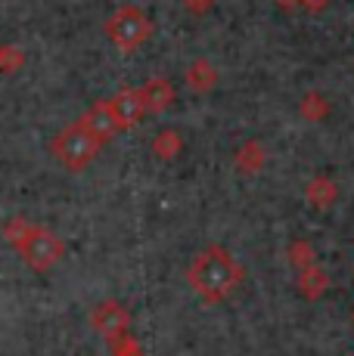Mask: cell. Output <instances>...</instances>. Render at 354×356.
Instances as JSON below:
<instances>
[{"mask_svg": "<svg viewBox=\"0 0 354 356\" xmlns=\"http://www.w3.org/2000/svg\"><path fill=\"white\" fill-rule=\"evenodd\" d=\"M190 289L199 294L206 304H221L224 298L236 291V285L243 282V266L236 264V257L221 245H208L206 251H199L196 260L187 270Z\"/></svg>", "mask_w": 354, "mask_h": 356, "instance_id": "6da1fadb", "label": "cell"}, {"mask_svg": "<svg viewBox=\"0 0 354 356\" xmlns=\"http://www.w3.org/2000/svg\"><path fill=\"white\" fill-rule=\"evenodd\" d=\"M100 149H103V143H100L97 136L91 134V130L81 124V121H75V124L63 127L56 136H53V143H50L53 159L63 164L66 170H72V174L91 168L93 159L100 155Z\"/></svg>", "mask_w": 354, "mask_h": 356, "instance_id": "7a4b0ae2", "label": "cell"}, {"mask_svg": "<svg viewBox=\"0 0 354 356\" xmlns=\"http://www.w3.org/2000/svg\"><path fill=\"white\" fill-rule=\"evenodd\" d=\"M106 38L118 47L121 53H134L153 38V22L140 6H118L112 16L106 19Z\"/></svg>", "mask_w": 354, "mask_h": 356, "instance_id": "3957f363", "label": "cell"}, {"mask_svg": "<svg viewBox=\"0 0 354 356\" xmlns=\"http://www.w3.org/2000/svg\"><path fill=\"white\" fill-rule=\"evenodd\" d=\"M16 251L35 273H47V270H53V266L63 260L66 245H63V238H59L56 232H50L47 227H38L35 223L31 232L25 236V242L19 245Z\"/></svg>", "mask_w": 354, "mask_h": 356, "instance_id": "277c9868", "label": "cell"}, {"mask_svg": "<svg viewBox=\"0 0 354 356\" xmlns=\"http://www.w3.org/2000/svg\"><path fill=\"white\" fill-rule=\"evenodd\" d=\"M91 328L103 341H109V347H112L115 341L131 334V313H128V307L121 304V300L109 298L103 304H97V310L91 313Z\"/></svg>", "mask_w": 354, "mask_h": 356, "instance_id": "5b68a950", "label": "cell"}, {"mask_svg": "<svg viewBox=\"0 0 354 356\" xmlns=\"http://www.w3.org/2000/svg\"><path fill=\"white\" fill-rule=\"evenodd\" d=\"M81 124H84L87 130H91L93 136H97L100 143H106L109 140H115L118 136V118H115V112H112V106H109V99H100V102H93L91 108H87L84 115H81Z\"/></svg>", "mask_w": 354, "mask_h": 356, "instance_id": "8992f818", "label": "cell"}, {"mask_svg": "<svg viewBox=\"0 0 354 356\" xmlns=\"http://www.w3.org/2000/svg\"><path fill=\"white\" fill-rule=\"evenodd\" d=\"M109 106H112V112H115V118H118V127L121 130H128V127H134V124H140L143 121V115H146V106H143V97H140V90H118L112 99H109Z\"/></svg>", "mask_w": 354, "mask_h": 356, "instance_id": "52a82bcc", "label": "cell"}, {"mask_svg": "<svg viewBox=\"0 0 354 356\" xmlns=\"http://www.w3.org/2000/svg\"><path fill=\"white\" fill-rule=\"evenodd\" d=\"M140 97L146 106V115H162L174 102V84L168 78H153L140 87Z\"/></svg>", "mask_w": 354, "mask_h": 356, "instance_id": "ba28073f", "label": "cell"}, {"mask_svg": "<svg viewBox=\"0 0 354 356\" xmlns=\"http://www.w3.org/2000/svg\"><path fill=\"white\" fill-rule=\"evenodd\" d=\"M326 289H330V276H326L323 266L311 264L305 270H298V291L308 300H320L326 294Z\"/></svg>", "mask_w": 354, "mask_h": 356, "instance_id": "9c48e42d", "label": "cell"}, {"mask_svg": "<svg viewBox=\"0 0 354 356\" xmlns=\"http://www.w3.org/2000/svg\"><path fill=\"white\" fill-rule=\"evenodd\" d=\"M217 84V68L208 59H193L187 68V87L193 93H208Z\"/></svg>", "mask_w": 354, "mask_h": 356, "instance_id": "30bf717a", "label": "cell"}, {"mask_svg": "<svg viewBox=\"0 0 354 356\" xmlns=\"http://www.w3.org/2000/svg\"><path fill=\"white\" fill-rule=\"evenodd\" d=\"M233 164H236V170L240 174H258V170L264 168V146L258 140H246L240 149H236V155H233Z\"/></svg>", "mask_w": 354, "mask_h": 356, "instance_id": "8fae6325", "label": "cell"}, {"mask_svg": "<svg viewBox=\"0 0 354 356\" xmlns=\"http://www.w3.org/2000/svg\"><path fill=\"white\" fill-rule=\"evenodd\" d=\"M305 198H308L311 204H314L317 211H326L332 202L339 198V186L332 183V177H314V180L308 183V189H305Z\"/></svg>", "mask_w": 354, "mask_h": 356, "instance_id": "7c38bea8", "label": "cell"}, {"mask_svg": "<svg viewBox=\"0 0 354 356\" xmlns=\"http://www.w3.org/2000/svg\"><path fill=\"white\" fill-rule=\"evenodd\" d=\"M180 149H183V140H180V134L177 130H159V136L153 140V155H159L162 161H174L177 155H180Z\"/></svg>", "mask_w": 354, "mask_h": 356, "instance_id": "4fadbf2b", "label": "cell"}, {"mask_svg": "<svg viewBox=\"0 0 354 356\" xmlns=\"http://www.w3.org/2000/svg\"><path fill=\"white\" fill-rule=\"evenodd\" d=\"M330 112H332V106H330V99H326L323 93L311 90V93H305V97H302V118H308V121H323Z\"/></svg>", "mask_w": 354, "mask_h": 356, "instance_id": "5bb4252c", "label": "cell"}, {"mask_svg": "<svg viewBox=\"0 0 354 356\" xmlns=\"http://www.w3.org/2000/svg\"><path fill=\"white\" fill-rule=\"evenodd\" d=\"M286 257H289V264L295 270H305V266L314 264V245L308 238H292L289 248H286Z\"/></svg>", "mask_w": 354, "mask_h": 356, "instance_id": "9a60e30c", "label": "cell"}, {"mask_svg": "<svg viewBox=\"0 0 354 356\" xmlns=\"http://www.w3.org/2000/svg\"><path fill=\"white\" fill-rule=\"evenodd\" d=\"M31 227H35V223H29L25 217H10V220L3 223V238L13 245V248H19V245L25 242V236L31 232Z\"/></svg>", "mask_w": 354, "mask_h": 356, "instance_id": "2e32d148", "label": "cell"}, {"mask_svg": "<svg viewBox=\"0 0 354 356\" xmlns=\"http://www.w3.org/2000/svg\"><path fill=\"white\" fill-rule=\"evenodd\" d=\"M22 65H25V53L19 50V47H10V44L0 47V72L13 74V72H19Z\"/></svg>", "mask_w": 354, "mask_h": 356, "instance_id": "e0dca14e", "label": "cell"}, {"mask_svg": "<svg viewBox=\"0 0 354 356\" xmlns=\"http://www.w3.org/2000/svg\"><path fill=\"white\" fill-rule=\"evenodd\" d=\"M109 356H149V353H143V347L137 344V338H134V334H128V338L115 341L112 353H109Z\"/></svg>", "mask_w": 354, "mask_h": 356, "instance_id": "ac0fdd59", "label": "cell"}, {"mask_svg": "<svg viewBox=\"0 0 354 356\" xmlns=\"http://www.w3.org/2000/svg\"><path fill=\"white\" fill-rule=\"evenodd\" d=\"M183 6H187L193 16H202V13H208L215 6V0H183Z\"/></svg>", "mask_w": 354, "mask_h": 356, "instance_id": "d6986e66", "label": "cell"}, {"mask_svg": "<svg viewBox=\"0 0 354 356\" xmlns=\"http://www.w3.org/2000/svg\"><path fill=\"white\" fill-rule=\"evenodd\" d=\"M332 0H295V6H308V10H326Z\"/></svg>", "mask_w": 354, "mask_h": 356, "instance_id": "ffe728a7", "label": "cell"}]
</instances>
